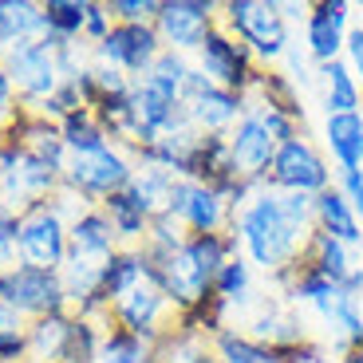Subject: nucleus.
Here are the masks:
<instances>
[{"label":"nucleus","instance_id":"8","mask_svg":"<svg viewBox=\"0 0 363 363\" xmlns=\"http://www.w3.org/2000/svg\"><path fill=\"white\" fill-rule=\"evenodd\" d=\"M67 229L72 221L60 213L55 198L32 201L20 209V264L60 272L67 261Z\"/></svg>","mask_w":363,"mask_h":363},{"label":"nucleus","instance_id":"20","mask_svg":"<svg viewBox=\"0 0 363 363\" xmlns=\"http://www.w3.org/2000/svg\"><path fill=\"white\" fill-rule=\"evenodd\" d=\"M320 138H324V155L336 174L363 166V111H355V115H324Z\"/></svg>","mask_w":363,"mask_h":363},{"label":"nucleus","instance_id":"14","mask_svg":"<svg viewBox=\"0 0 363 363\" xmlns=\"http://www.w3.org/2000/svg\"><path fill=\"white\" fill-rule=\"evenodd\" d=\"M162 52L166 48L158 40L155 24H115L99 48H91V60L115 67V72L130 75V79H143Z\"/></svg>","mask_w":363,"mask_h":363},{"label":"nucleus","instance_id":"45","mask_svg":"<svg viewBox=\"0 0 363 363\" xmlns=\"http://www.w3.org/2000/svg\"><path fill=\"white\" fill-rule=\"evenodd\" d=\"M336 190L347 198V206L359 213V221H363V174L359 170H347V174H336Z\"/></svg>","mask_w":363,"mask_h":363},{"label":"nucleus","instance_id":"38","mask_svg":"<svg viewBox=\"0 0 363 363\" xmlns=\"http://www.w3.org/2000/svg\"><path fill=\"white\" fill-rule=\"evenodd\" d=\"M186 225H182L178 218H170V213H162V218L150 221V233H146V253L150 257H162V253H174V249L186 245Z\"/></svg>","mask_w":363,"mask_h":363},{"label":"nucleus","instance_id":"32","mask_svg":"<svg viewBox=\"0 0 363 363\" xmlns=\"http://www.w3.org/2000/svg\"><path fill=\"white\" fill-rule=\"evenodd\" d=\"M174 186H178V178L166 174V170H158V166H138L135 178H130V190H135V198L143 201V209L150 213V218L170 213Z\"/></svg>","mask_w":363,"mask_h":363},{"label":"nucleus","instance_id":"41","mask_svg":"<svg viewBox=\"0 0 363 363\" xmlns=\"http://www.w3.org/2000/svg\"><path fill=\"white\" fill-rule=\"evenodd\" d=\"M281 72L289 75V79L296 83V87H316V72H320V67L308 60V52H304V44H300V40H292V48L284 52V64H281Z\"/></svg>","mask_w":363,"mask_h":363},{"label":"nucleus","instance_id":"7","mask_svg":"<svg viewBox=\"0 0 363 363\" xmlns=\"http://www.w3.org/2000/svg\"><path fill=\"white\" fill-rule=\"evenodd\" d=\"M135 158L130 150L123 146H103L95 155H67V166H64V186L75 190L87 206H103L111 194L127 190L130 178H135Z\"/></svg>","mask_w":363,"mask_h":363},{"label":"nucleus","instance_id":"11","mask_svg":"<svg viewBox=\"0 0 363 363\" xmlns=\"http://www.w3.org/2000/svg\"><path fill=\"white\" fill-rule=\"evenodd\" d=\"M182 111H186V118L198 135H229L237 127V118L249 111V99L209 83L198 67H190L186 91H182Z\"/></svg>","mask_w":363,"mask_h":363},{"label":"nucleus","instance_id":"22","mask_svg":"<svg viewBox=\"0 0 363 363\" xmlns=\"http://www.w3.org/2000/svg\"><path fill=\"white\" fill-rule=\"evenodd\" d=\"M312 209H316V233H328V237H336V241H344V245H352V249H363V221H359V213L347 206V198L336 186L320 194V198L312 201Z\"/></svg>","mask_w":363,"mask_h":363},{"label":"nucleus","instance_id":"25","mask_svg":"<svg viewBox=\"0 0 363 363\" xmlns=\"http://www.w3.org/2000/svg\"><path fill=\"white\" fill-rule=\"evenodd\" d=\"M155 363H218V352H213V340L198 328H190L186 320L166 332L162 340H155Z\"/></svg>","mask_w":363,"mask_h":363},{"label":"nucleus","instance_id":"24","mask_svg":"<svg viewBox=\"0 0 363 363\" xmlns=\"http://www.w3.org/2000/svg\"><path fill=\"white\" fill-rule=\"evenodd\" d=\"M44 36V4L40 0H0V55Z\"/></svg>","mask_w":363,"mask_h":363},{"label":"nucleus","instance_id":"9","mask_svg":"<svg viewBox=\"0 0 363 363\" xmlns=\"http://www.w3.org/2000/svg\"><path fill=\"white\" fill-rule=\"evenodd\" d=\"M194 67H198L209 83H218V87H225V91H237V95H249L257 75H261L253 52H249L237 36H229L221 24L213 28V32L201 40V48L194 52Z\"/></svg>","mask_w":363,"mask_h":363},{"label":"nucleus","instance_id":"48","mask_svg":"<svg viewBox=\"0 0 363 363\" xmlns=\"http://www.w3.org/2000/svg\"><path fill=\"white\" fill-rule=\"evenodd\" d=\"M332 363H363V344H355V347H347V352H340Z\"/></svg>","mask_w":363,"mask_h":363},{"label":"nucleus","instance_id":"6","mask_svg":"<svg viewBox=\"0 0 363 363\" xmlns=\"http://www.w3.org/2000/svg\"><path fill=\"white\" fill-rule=\"evenodd\" d=\"M60 186H64V170L32 158L12 130H0V198L12 209H28L32 201L52 198Z\"/></svg>","mask_w":363,"mask_h":363},{"label":"nucleus","instance_id":"29","mask_svg":"<svg viewBox=\"0 0 363 363\" xmlns=\"http://www.w3.org/2000/svg\"><path fill=\"white\" fill-rule=\"evenodd\" d=\"M213 296L229 308V316L233 312H249L257 304V269L237 253L233 261L221 264L218 281H213Z\"/></svg>","mask_w":363,"mask_h":363},{"label":"nucleus","instance_id":"47","mask_svg":"<svg viewBox=\"0 0 363 363\" xmlns=\"http://www.w3.org/2000/svg\"><path fill=\"white\" fill-rule=\"evenodd\" d=\"M281 12L289 24H304L308 20V4H296V0H281Z\"/></svg>","mask_w":363,"mask_h":363},{"label":"nucleus","instance_id":"30","mask_svg":"<svg viewBox=\"0 0 363 363\" xmlns=\"http://www.w3.org/2000/svg\"><path fill=\"white\" fill-rule=\"evenodd\" d=\"M143 281H150V257L146 249H118L107 264V277H103V300L115 304L118 296H127L130 289H138Z\"/></svg>","mask_w":363,"mask_h":363},{"label":"nucleus","instance_id":"13","mask_svg":"<svg viewBox=\"0 0 363 363\" xmlns=\"http://www.w3.org/2000/svg\"><path fill=\"white\" fill-rule=\"evenodd\" d=\"M111 324L130 332L135 340L155 344V340H162L178 324V308L166 300V292L155 281H143L138 289H130L127 296H118L111 304Z\"/></svg>","mask_w":363,"mask_h":363},{"label":"nucleus","instance_id":"42","mask_svg":"<svg viewBox=\"0 0 363 363\" xmlns=\"http://www.w3.org/2000/svg\"><path fill=\"white\" fill-rule=\"evenodd\" d=\"M162 0H107L115 24H155Z\"/></svg>","mask_w":363,"mask_h":363},{"label":"nucleus","instance_id":"34","mask_svg":"<svg viewBox=\"0 0 363 363\" xmlns=\"http://www.w3.org/2000/svg\"><path fill=\"white\" fill-rule=\"evenodd\" d=\"M44 4V32L67 44H83V16L87 0H40ZM87 48V44H83Z\"/></svg>","mask_w":363,"mask_h":363},{"label":"nucleus","instance_id":"28","mask_svg":"<svg viewBox=\"0 0 363 363\" xmlns=\"http://www.w3.org/2000/svg\"><path fill=\"white\" fill-rule=\"evenodd\" d=\"M67 249L91 253V257H115L123 245H118V237H115V229H111L107 213H103L99 206H87L79 218L72 221V229H67Z\"/></svg>","mask_w":363,"mask_h":363},{"label":"nucleus","instance_id":"3","mask_svg":"<svg viewBox=\"0 0 363 363\" xmlns=\"http://www.w3.org/2000/svg\"><path fill=\"white\" fill-rule=\"evenodd\" d=\"M221 28L253 52L257 67H281L292 48V24L284 20L281 0H225Z\"/></svg>","mask_w":363,"mask_h":363},{"label":"nucleus","instance_id":"21","mask_svg":"<svg viewBox=\"0 0 363 363\" xmlns=\"http://www.w3.org/2000/svg\"><path fill=\"white\" fill-rule=\"evenodd\" d=\"M9 130L20 138V146H24L32 158L55 166V170L67 166V146H64V135H60V123H48V118L32 115V111H20V118Z\"/></svg>","mask_w":363,"mask_h":363},{"label":"nucleus","instance_id":"2","mask_svg":"<svg viewBox=\"0 0 363 363\" xmlns=\"http://www.w3.org/2000/svg\"><path fill=\"white\" fill-rule=\"evenodd\" d=\"M241 253L237 249V237L233 233H190L186 245L174 249V253L162 257H150V281L166 292L174 308L182 312H194L201 308L209 296H213V281L225 261Z\"/></svg>","mask_w":363,"mask_h":363},{"label":"nucleus","instance_id":"46","mask_svg":"<svg viewBox=\"0 0 363 363\" xmlns=\"http://www.w3.org/2000/svg\"><path fill=\"white\" fill-rule=\"evenodd\" d=\"M9 332H28V320L20 316L12 304H4V300H0V336H9Z\"/></svg>","mask_w":363,"mask_h":363},{"label":"nucleus","instance_id":"44","mask_svg":"<svg viewBox=\"0 0 363 363\" xmlns=\"http://www.w3.org/2000/svg\"><path fill=\"white\" fill-rule=\"evenodd\" d=\"M344 64L352 67L355 83L363 87V24H352V32H347V44H344Z\"/></svg>","mask_w":363,"mask_h":363},{"label":"nucleus","instance_id":"26","mask_svg":"<svg viewBox=\"0 0 363 363\" xmlns=\"http://www.w3.org/2000/svg\"><path fill=\"white\" fill-rule=\"evenodd\" d=\"M316 87L324 99V115H355L363 111V87L355 83L352 67L344 60H332L316 72Z\"/></svg>","mask_w":363,"mask_h":363},{"label":"nucleus","instance_id":"43","mask_svg":"<svg viewBox=\"0 0 363 363\" xmlns=\"http://www.w3.org/2000/svg\"><path fill=\"white\" fill-rule=\"evenodd\" d=\"M20 95H16V87H12V75H9V67H4V60H0V130H9L12 123L20 118Z\"/></svg>","mask_w":363,"mask_h":363},{"label":"nucleus","instance_id":"17","mask_svg":"<svg viewBox=\"0 0 363 363\" xmlns=\"http://www.w3.org/2000/svg\"><path fill=\"white\" fill-rule=\"evenodd\" d=\"M304 312L320 324L324 347H336V355L363 344V300L352 296L347 289H340V284H332L324 296H316Z\"/></svg>","mask_w":363,"mask_h":363},{"label":"nucleus","instance_id":"15","mask_svg":"<svg viewBox=\"0 0 363 363\" xmlns=\"http://www.w3.org/2000/svg\"><path fill=\"white\" fill-rule=\"evenodd\" d=\"M355 24V4L347 0H316L308 4V20H304V52L316 67L344 60L347 32Z\"/></svg>","mask_w":363,"mask_h":363},{"label":"nucleus","instance_id":"4","mask_svg":"<svg viewBox=\"0 0 363 363\" xmlns=\"http://www.w3.org/2000/svg\"><path fill=\"white\" fill-rule=\"evenodd\" d=\"M336 186V170L328 162L324 146L312 143V135H296L289 143L277 146L264 178V190L272 194H304V198H320L324 190Z\"/></svg>","mask_w":363,"mask_h":363},{"label":"nucleus","instance_id":"31","mask_svg":"<svg viewBox=\"0 0 363 363\" xmlns=\"http://www.w3.org/2000/svg\"><path fill=\"white\" fill-rule=\"evenodd\" d=\"M60 135H64L67 155H95L103 146H111V135L103 130V123L95 118L91 107H79L60 123Z\"/></svg>","mask_w":363,"mask_h":363},{"label":"nucleus","instance_id":"19","mask_svg":"<svg viewBox=\"0 0 363 363\" xmlns=\"http://www.w3.org/2000/svg\"><path fill=\"white\" fill-rule=\"evenodd\" d=\"M225 138H229V155H233L237 174H241L245 182H253V186H264L272 155H277V143H272L269 130L261 127V118H257L253 111H245Z\"/></svg>","mask_w":363,"mask_h":363},{"label":"nucleus","instance_id":"39","mask_svg":"<svg viewBox=\"0 0 363 363\" xmlns=\"http://www.w3.org/2000/svg\"><path fill=\"white\" fill-rule=\"evenodd\" d=\"M20 264V209L0 198V269Z\"/></svg>","mask_w":363,"mask_h":363},{"label":"nucleus","instance_id":"40","mask_svg":"<svg viewBox=\"0 0 363 363\" xmlns=\"http://www.w3.org/2000/svg\"><path fill=\"white\" fill-rule=\"evenodd\" d=\"M115 28V16H111L107 0H87V16H83V44L99 48L107 40V32Z\"/></svg>","mask_w":363,"mask_h":363},{"label":"nucleus","instance_id":"18","mask_svg":"<svg viewBox=\"0 0 363 363\" xmlns=\"http://www.w3.org/2000/svg\"><path fill=\"white\" fill-rule=\"evenodd\" d=\"M241 332L253 336V340H261V344H269V347H277V352H284V347H292V344H304V340L312 336L304 312L289 308L281 296H261L257 300L253 308L245 312Z\"/></svg>","mask_w":363,"mask_h":363},{"label":"nucleus","instance_id":"10","mask_svg":"<svg viewBox=\"0 0 363 363\" xmlns=\"http://www.w3.org/2000/svg\"><path fill=\"white\" fill-rule=\"evenodd\" d=\"M0 300L12 304L24 320H40V316L72 308L60 272L32 269V264H9V269H0Z\"/></svg>","mask_w":363,"mask_h":363},{"label":"nucleus","instance_id":"23","mask_svg":"<svg viewBox=\"0 0 363 363\" xmlns=\"http://www.w3.org/2000/svg\"><path fill=\"white\" fill-rule=\"evenodd\" d=\"M103 213H107V221H111V229H115V237H118V245H127V249H143L146 245V233H150V213L143 209V201L135 198V190H118V194H111L107 201H103Z\"/></svg>","mask_w":363,"mask_h":363},{"label":"nucleus","instance_id":"1","mask_svg":"<svg viewBox=\"0 0 363 363\" xmlns=\"http://www.w3.org/2000/svg\"><path fill=\"white\" fill-rule=\"evenodd\" d=\"M316 198L304 194H272V190H257L245 206L233 213V229L237 249L264 277L292 269L308 245L312 229H316Z\"/></svg>","mask_w":363,"mask_h":363},{"label":"nucleus","instance_id":"37","mask_svg":"<svg viewBox=\"0 0 363 363\" xmlns=\"http://www.w3.org/2000/svg\"><path fill=\"white\" fill-rule=\"evenodd\" d=\"M95 363H155V347L146 344V340H135L130 332H123V328L111 324Z\"/></svg>","mask_w":363,"mask_h":363},{"label":"nucleus","instance_id":"36","mask_svg":"<svg viewBox=\"0 0 363 363\" xmlns=\"http://www.w3.org/2000/svg\"><path fill=\"white\" fill-rule=\"evenodd\" d=\"M249 111L261 118V127L269 130V138L277 146L289 143L296 135H308V115H296V111H284V107H272V103H261V99H249Z\"/></svg>","mask_w":363,"mask_h":363},{"label":"nucleus","instance_id":"16","mask_svg":"<svg viewBox=\"0 0 363 363\" xmlns=\"http://www.w3.org/2000/svg\"><path fill=\"white\" fill-rule=\"evenodd\" d=\"M170 218H178L186 225V233H229L233 229V206L213 186L178 178L174 201H170Z\"/></svg>","mask_w":363,"mask_h":363},{"label":"nucleus","instance_id":"33","mask_svg":"<svg viewBox=\"0 0 363 363\" xmlns=\"http://www.w3.org/2000/svg\"><path fill=\"white\" fill-rule=\"evenodd\" d=\"M213 352H218V363H281V352L261 340L245 336L241 328H225L218 340H213Z\"/></svg>","mask_w":363,"mask_h":363},{"label":"nucleus","instance_id":"27","mask_svg":"<svg viewBox=\"0 0 363 363\" xmlns=\"http://www.w3.org/2000/svg\"><path fill=\"white\" fill-rule=\"evenodd\" d=\"M72 336V308L28 320V363H64Z\"/></svg>","mask_w":363,"mask_h":363},{"label":"nucleus","instance_id":"35","mask_svg":"<svg viewBox=\"0 0 363 363\" xmlns=\"http://www.w3.org/2000/svg\"><path fill=\"white\" fill-rule=\"evenodd\" d=\"M103 336H107V324L72 312V336H67L64 363H95L99 359V347H103Z\"/></svg>","mask_w":363,"mask_h":363},{"label":"nucleus","instance_id":"5","mask_svg":"<svg viewBox=\"0 0 363 363\" xmlns=\"http://www.w3.org/2000/svg\"><path fill=\"white\" fill-rule=\"evenodd\" d=\"M64 44L67 40H55L44 32V36L32 40V44H20V48H12L9 55H0L4 67H9V75H12V87H16L24 111H36L40 103L52 99L55 91L67 83L64 72H60V48Z\"/></svg>","mask_w":363,"mask_h":363},{"label":"nucleus","instance_id":"12","mask_svg":"<svg viewBox=\"0 0 363 363\" xmlns=\"http://www.w3.org/2000/svg\"><path fill=\"white\" fill-rule=\"evenodd\" d=\"M218 24H221V4H213V0H162L155 16V32L162 40V48L190 55V60Z\"/></svg>","mask_w":363,"mask_h":363}]
</instances>
